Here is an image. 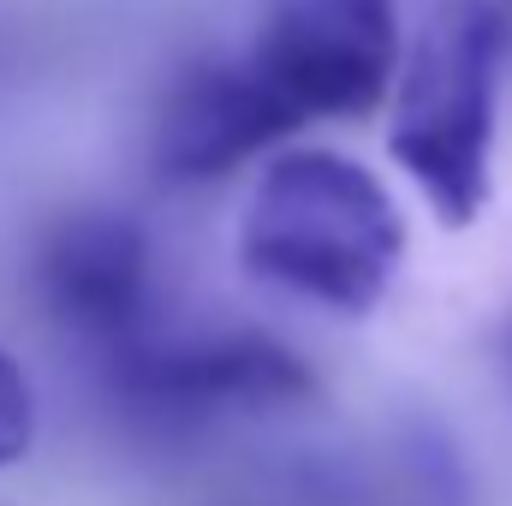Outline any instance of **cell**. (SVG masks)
<instances>
[{"mask_svg": "<svg viewBox=\"0 0 512 506\" xmlns=\"http://www.w3.org/2000/svg\"><path fill=\"white\" fill-rule=\"evenodd\" d=\"M405 256V215L382 179L334 149H286L239 215L245 274L334 316H370Z\"/></svg>", "mask_w": 512, "mask_h": 506, "instance_id": "1", "label": "cell"}, {"mask_svg": "<svg viewBox=\"0 0 512 506\" xmlns=\"http://www.w3.org/2000/svg\"><path fill=\"white\" fill-rule=\"evenodd\" d=\"M501 48L507 36L489 0H447L429 12L393 78L387 155L423 191L441 227H471L489 209Z\"/></svg>", "mask_w": 512, "mask_h": 506, "instance_id": "2", "label": "cell"}, {"mask_svg": "<svg viewBox=\"0 0 512 506\" xmlns=\"http://www.w3.org/2000/svg\"><path fill=\"white\" fill-rule=\"evenodd\" d=\"M245 60L298 126L358 120L399 78L393 0H268Z\"/></svg>", "mask_w": 512, "mask_h": 506, "instance_id": "3", "label": "cell"}, {"mask_svg": "<svg viewBox=\"0 0 512 506\" xmlns=\"http://www.w3.org/2000/svg\"><path fill=\"white\" fill-rule=\"evenodd\" d=\"M114 370V399L137 423L185 435L233 417H262L316 393V376L268 334H209V340H143Z\"/></svg>", "mask_w": 512, "mask_h": 506, "instance_id": "4", "label": "cell"}, {"mask_svg": "<svg viewBox=\"0 0 512 506\" xmlns=\"http://www.w3.org/2000/svg\"><path fill=\"white\" fill-rule=\"evenodd\" d=\"M42 310L84 346L120 358L149 340V239L120 209H78L36 251Z\"/></svg>", "mask_w": 512, "mask_h": 506, "instance_id": "5", "label": "cell"}, {"mask_svg": "<svg viewBox=\"0 0 512 506\" xmlns=\"http://www.w3.org/2000/svg\"><path fill=\"white\" fill-rule=\"evenodd\" d=\"M292 131H298V120L256 78L245 54L203 60V66L179 72L173 90L161 96V114L149 131V161L161 179L197 185V179H221V173L245 167L251 155L274 149Z\"/></svg>", "mask_w": 512, "mask_h": 506, "instance_id": "6", "label": "cell"}, {"mask_svg": "<svg viewBox=\"0 0 512 506\" xmlns=\"http://www.w3.org/2000/svg\"><path fill=\"white\" fill-rule=\"evenodd\" d=\"M36 447V387L18 370V358L0 346V471L18 465Z\"/></svg>", "mask_w": 512, "mask_h": 506, "instance_id": "7", "label": "cell"}, {"mask_svg": "<svg viewBox=\"0 0 512 506\" xmlns=\"http://www.w3.org/2000/svg\"><path fill=\"white\" fill-rule=\"evenodd\" d=\"M495 352H501V370H507V381H512V316L501 322V340H495Z\"/></svg>", "mask_w": 512, "mask_h": 506, "instance_id": "8", "label": "cell"}]
</instances>
